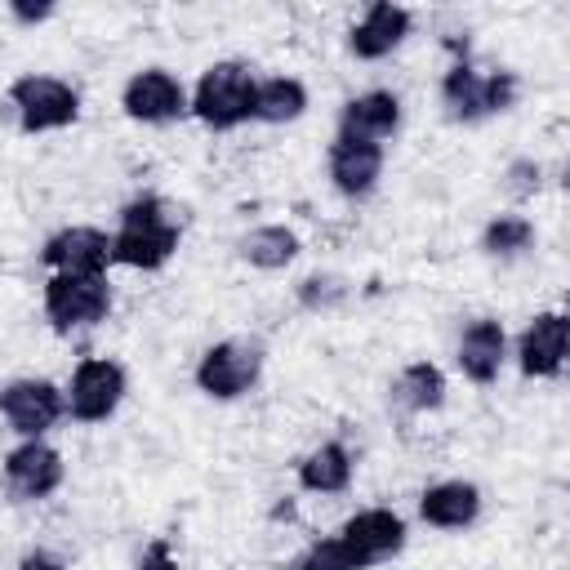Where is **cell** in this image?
Listing matches in <instances>:
<instances>
[{"instance_id": "obj_1", "label": "cell", "mask_w": 570, "mask_h": 570, "mask_svg": "<svg viewBox=\"0 0 570 570\" xmlns=\"http://www.w3.org/2000/svg\"><path fill=\"white\" fill-rule=\"evenodd\" d=\"M178 249V223L165 214V200L142 191L120 205V227L111 236V263L134 272H156Z\"/></svg>"}, {"instance_id": "obj_2", "label": "cell", "mask_w": 570, "mask_h": 570, "mask_svg": "<svg viewBox=\"0 0 570 570\" xmlns=\"http://www.w3.org/2000/svg\"><path fill=\"white\" fill-rule=\"evenodd\" d=\"M254 89H258V76L249 62L240 58H223V62H209L187 98V111L205 125V129H236L245 120H254Z\"/></svg>"}, {"instance_id": "obj_3", "label": "cell", "mask_w": 570, "mask_h": 570, "mask_svg": "<svg viewBox=\"0 0 570 570\" xmlns=\"http://www.w3.org/2000/svg\"><path fill=\"white\" fill-rule=\"evenodd\" d=\"M9 107L22 125V134H53V129H67L76 125L80 116V94L76 85H67L62 76H40V71H27L9 85Z\"/></svg>"}, {"instance_id": "obj_4", "label": "cell", "mask_w": 570, "mask_h": 570, "mask_svg": "<svg viewBox=\"0 0 570 570\" xmlns=\"http://www.w3.org/2000/svg\"><path fill=\"white\" fill-rule=\"evenodd\" d=\"M263 374V347L249 338H223L200 352L196 361V387L209 401H240Z\"/></svg>"}, {"instance_id": "obj_5", "label": "cell", "mask_w": 570, "mask_h": 570, "mask_svg": "<svg viewBox=\"0 0 570 570\" xmlns=\"http://www.w3.org/2000/svg\"><path fill=\"white\" fill-rule=\"evenodd\" d=\"M111 312V285L107 276H62L53 272L45 281V316L58 334L94 330Z\"/></svg>"}, {"instance_id": "obj_6", "label": "cell", "mask_w": 570, "mask_h": 570, "mask_svg": "<svg viewBox=\"0 0 570 570\" xmlns=\"http://www.w3.org/2000/svg\"><path fill=\"white\" fill-rule=\"evenodd\" d=\"M334 539L352 570H370L379 561H392L405 548V521L392 508H361L338 525Z\"/></svg>"}, {"instance_id": "obj_7", "label": "cell", "mask_w": 570, "mask_h": 570, "mask_svg": "<svg viewBox=\"0 0 570 570\" xmlns=\"http://www.w3.org/2000/svg\"><path fill=\"white\" fill-rule=\"evenodd\" d=\"M129 392V379H125V365L107 361V356H89L71 370V383H67V414L76 423H107L120 401Z\"/></svg>"}, {"instance_id": "obj_8", "label": "cell", "mask_w": 570, "mask_h": 570, "mask_svg": "<svg viewBox=\"0 0 570 570\" xmlns=\"http://www.w3.org/2000/svg\"><path fill=\"white\" fill-rule=\"evenodd\" d=\"M0 414L22 441H36L67 414V392L49 379H13L0 387Z\"/></svg>"}, {"instance_id": "obj_9", "label": "cell", "mask_w": 570, "mask_h": 570, "mask_svg": "<svg viewBox=\"0 0 570 570\" xmlns=\"http://www.w3.org/2000/svg\"><path fill=\"white\" fill-rule=\"evenodd\" d=\"M120 107L129 120H142V125H169L178 116H187V89L174 71L165 67H142L125 80L120 89Z\"/></svg>"}, {"instance_id": "obj_10", "label": "cell", "mask_w": 570, "mask_h": 570, "mask_svg": "<svg viewBox=\"0 0 570 570\" xmlns=\"http://www.w3.org/2000/svg\"><path fill=\"white\" fill-rule=\"evenodd\" d=\"M40 263L62 276H102L111 267V236L89 223H71L40 245Z\"/></svg>"}, {"instance_id": "obj_11", "label": "cell", "mask_w": 570, "mask_h": 570, "mask_svg": "<svg viewBox=\"0 0 570 570\" xmlns=\"http://www.w3.org/2000/svg\"><path fill=\"white\" fill-rule=\"evenodd\" d=\"M383 142H365V138H352V134H334L330 142V156H325V169H330V183L338 196L347 200H365L379 178H383Z\"/></svg>"}, {"instance_id": "obj_12", "label": "cell", "mask_w": 570, "mask_h": 570, "mask_svg": "<svg viewBox=\"0 0 570 570\" xmlns=\"http://www.w3.org/2000/svg\"><path fill=\"white\" fill-rule=\"evenodd\" d=\"M67 481V463L49 441H22L4 454V485L18 499H49Z\"/></svg>"}, {"instance_id": "obj_13", "label": "cell", "mask_w": 570, "mask_h": 570, "mask_svg": "<svg viewBox=\"0 0 570 570\" xmlns=\"http://www.w3.org/2000/svg\"><path fill=\"white\" fill-rule=\"evenodd\" d=\"M570 347V321L561 312H539L517 338V365L525 379H557Z\"/></svg>"}, {"instance_id": "obj_14", "label": "cell", "mask_w": 570, "mask_h": 570, "mask_svg": "<svg viewBox=\"0 0 570 570\" xmlns=\"http://www.w3.org/2000/svg\"><path fill=\"white\" fill-rule=\"evenodd\" d=\"M410 27H414V18H410L405 4L374 0V4L361 13V22L347 31V49H352V58H361V62H379V58H387L392 49H401V40L410 36Z\"/></svg>"}, {"instance_id": "obj_15", "label": "cell", "mask_w": 570, "mask_h": 570, "mask_svg": "<svg viewBox=\"0 0 570 570\" xmlns=\"http://www.w3.org/2000/svg\"><path fill=\"white\" fill-rule=\"evenodd\" d=\"M503 356H508V334H503V325H499L494 316H472V321L463 325L459 352H454L463 379L476 383V387L494 383L499 370H503Z\"/></svg>"}, {"instance_id": "obj_16", "label": "cell", "mask_w": 570, "mask_h": 570, "mask_svg": "<svg viewBox=\"0 0 570 570\" xmlns=\"http://www.w3.org/2000/svg\"><path fill=\"white\" fill-rule=\"evenodd\" d=\"M396 129H401V98L392 89H365V94L347 98L338 111V134H352L365 142H383Z\"/></svg>"}, {"instance_id": "obj_17", "label": "cell", "mask_w": 570, "mask_h": 570, "mask_svg": "<svg viewBox=\"0 0 570 570\" xmlns=\"http://www.w3.org/2000/svg\"><path fill=\"white\" fill-rule=\"evenodd\" d=\"M419 517L432 530H468L481 517V490L472 481H436L419 494Z\"/></svg>"}, {"instance_id": "obj_18", "label": "cell", "mask_w": 570, "mask_h": 570, "mask_svg": "<svg viewBox=\"0 0 570 570\" xmlns=\"http://www.w3.org/2000/svg\"><path fill=\"white\" fill-rule=\"evenodd\" d=\"M352 450L343 441H321L298 459V490L307 494H343L352 485Z\"/></svg>"}, {"instance_id": "obj_19", "label": "cell", "mask_w": 570, "mask_h": 570, "mask_svg": "<svg viewBox=\"0 0 570 570\" xmlns=\"http://www.w3.org/2000/svg\"><path fill=\"white\" fill-rule=\"evenodd\" d=\"M392 401L405 410V414H432L445 405V374L441 365L432 361H410L396 383H392Z\"/></svg>"}, {"instance_id": "obj_20", "label": "cell", "mask_w": 570, "mask_h": 570, "mask_svg": "<svg viewBox=\"0 0 570 570\" xmlns=\"http://www.w3.org/2000/svg\"><path fill=\"white\" fill-rule=\"evenodd\" d=\"M441 102L463 125L485 120V71H476L468 58L450 62V71L441 76Z\"/></svg>"}, {"instance_id": "obj_21", "label": "cell", "mask_w": 570, "mask_h": 570, "mask_svg": "<svg viewBox=\"0 0 570 570\" xmlns=\"http://www.w3.org/2000/svg\"><path fill=\"white\" fill-rule=\"evenodd\" d=\"M236 249H240V258H245L249 267H258V272H281V267H289V263L298 258L303 240H298L289 227H281V223H263V227L245 232V236L236 240Z\"/></svg>"}, {"instance_id": "obj_22", "label": "cell", "mask_w": 570, "mask_h": 570, "mask_svg": "<svg viewBox=\"0 0 570 570\" xmlns=\"http://www.w3.org/2000/svg\"><path fill=\"white\" fill-rule=\"evenodd\" d=\"M307 111V85L298 76H272L254 89V120L263 125H289Z\"/></svg>"}, {"instance_id": "obj_23", "label": "cell", "mask_w": 570, "mask_h": 570, "mask_svg": "<svg viewBox=\"0 0 570 570\" xmlns=\"http://www.w3.org/2000/svg\"><path fill=\"white\" fill-rule=\"evenodd\" d=\"M481 249L490 258H521L534 249V223L525 214H494L481 232Z\"/></svg>"}, {"instance_id": "obj_24", "label": "cell", "mask_w": 570, "mask_h": 570, "mask_svg": "<svg viewBox=\"0 0 570 570\" xmlns=\"http://www.w3.org/2000/svg\"><path fill=\"white\" fill-rule=\"evenodd\" d=\"M347 294H352V285L338 272H312L294 285V298H298L303 312H334V307L347 303Z\"/></svg>"}, {"instance_id": "obj_25", "label": "cell", "mask_w": 570, "mask_h": 570, "mask_svg": "<svg viewBox=\"0 0 570 570\" xmlns=\"http://www.w3.org/2000/svg\"><path fill=\"white\" fill-rule=\"evenodd\" d=\"M539 187H543V165H539L534 156H517V160L503 169V191H508L512 200H530Z\"/></svg>"}, {"instance_id": "obj_26", "label": "cell", "mask_w": 570, "mask_h": 570, "mask_svg": "<svg viewBox=\"0 0 570 570\" xmlns=\"http://www.w3.org/2000/svg\"><path fill=\"white\" fill-rule=\"evenodd\" d=\"M521 98V76L517 71H485V116H499V111H512Z\"/></svg>"}, {"instance_id": "obj_27", "label": "cell", "mask_w": 570, "mask_h": 570, "mask_svg": "<svg viewBox=\"0 0 570 570\" xmlns=\"http://www.w3.org/2000/svg\"><path fill=\"white\" fill-rule=\"evenodd\" d=\"M294 570H352V566H347L338 539H316V543L294 561Z\"/></svg>"}, {"instance_id": "obj_28", "label": "cell", "mask_w": 570, "mask_h": 570, "mask_svg": "<svg viewBox=\"0 0 570 570\" xmlns=\"http://www.w3.org/2000/svg\"><path fill=\"white\" fill-rule=\"evenodd\" d=\"M53 13H58L53 0H9V18L22 22V27H40V22H49Z\"/></svg>"}, {"instance_id": "obj_29", "label": "cell", "mask_w": 570, "mask_h": 570, "mask_svg": "<svg viewBox=\"0 0 570 570\" xmlns=\"http://www.w3.org/2000/svg\"><path fill=\"white\" fill-rule=\"evenodd\" d=\"M134 570H183V566L174 561V552H169V543H165V539H151Z\"/></svg>"}, {"instance_id": "obj_30", "label": "cell", "mask_w": 570, "mask_h": 570, "mask_svg": "<svg viewBox=\"0 0 570 570\" xmlns=\"http://www.w3.org/2000/svg\"><path fill=\"white\" fill-rule=\"evenodd\" d=\"M13 570H67V566H62L53 552H45V548H31V552H27V557H22Z\"/></svg>"}]
</instances>
